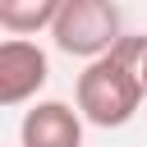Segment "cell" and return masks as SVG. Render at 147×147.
<instances>
[{
	"instance_id": "cell-1",
	"label": "cell",
	"mask_w": 147,
	"mask_h": 147,
	"mask_svg": "<svg viewBox=\"0 0 147 147\" xmlns=\"http://www.w3.org/2000/svg\"><path fill=\"white\" fill-rule=\"evenodd\" d=\"M142 41H147V37H129V32H124V41H119L115 51H106L101 60H87V69L78 74V87H74L78 115H83L87 124H96V129H119V124H129V119L138 115V106H142V96H147L142 69H138Z\"/></svg>"
},
{
	"instance_id": "cell-2",
	"label": "cell",
	"mask_w": 147,
	"mask_h": 147,
	"mask_svg": "<svg viewBox=\"0 0 147 147\" xmlns=\"http://www.w3.org/2000/svg\"><path fill=\"white\" fill-rule=\"evenodd\" d=\"M51 37L64 55L101 60L106 51H115L124 41V23L110 0H64L60 18L51 23Z\"/></svg>"
},
{
	"instance_id": "cell-3",
	"label": "cell",
	"mask_w": 147,
	"mask_h": 147,
	"mask_svg": "<svg viewBox=\"0 0 147 147\" xmlns=\"http://www.w3.org/2000/svg\"><path fill=\"white\" fill-rule=\"evenodd\" d=\"M51 78V60L41 46L23 41V37H9L0 46V106H23L32 101Z\"/></svg>"
},
{
	"instance_id": "cell-4",
	"label": "cell",
	"mask_w": 147,
	"mask_h": 147,
	"mask_svg": "<svg viewBox=\"0 0 147 147\" xmlns=\"http://www.w3.org/2000/svg\"><path fill=\"white\" fill-rule=\"evenodd\" d=\"M23 147H83V115L64 101H37L18 124Z\"/></svg>"
},
{
	"instance_id": "cell-5",
	"label": "cell",
	"mask_w": 147,
	"mask_h": 147,
	"mask_svg": "<svg viewBox=\"0 0 147 147\" xmlns=\"http://www.w3.org/2000/svg\"><path fill=\"white\" fill-rule=\"evenodd\" d=\"M64 0H0V23L5 32L14 37H28V32H41L60 18Z\"/></svg>"
},
{
	"instance_id": "cell-6",
	"label": "cell",
	"mask_w": 147,
	"mask_h": 147,
	"mask_svg": "<svg viewBox=\"0 0 147 147\" xmlns=\"http://www.w3.org/2000/svg\"><path fill=\"white\" fill-rule=\"evenodd\" d=\"M138 69H142V87H147V41H142V60H138Z\"/></svg>"
}]
</instances>
